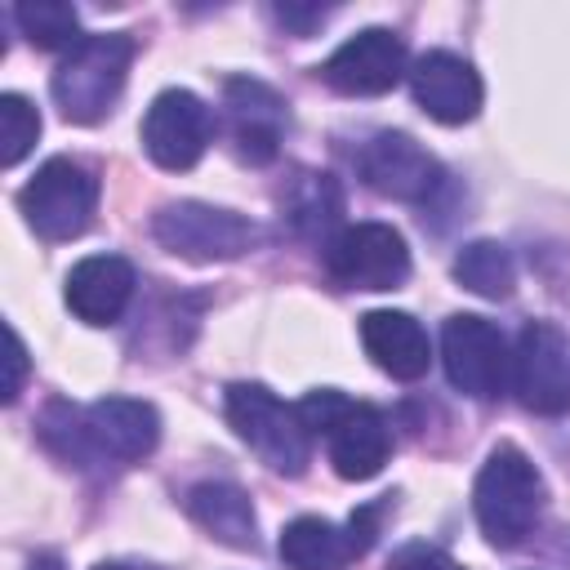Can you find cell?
Here are the masks:
<instances>
[{
    "label": "cell",
    "mask_w": 570,
    "mask_h": 570,
    "mask_svg": "<svg viewBox=\"0 0 570 570\" xmlns=\"http://www.w3.org/2000/svg\"><path fill=\"white\" fill-rule=\"evenodd\" d=\"M227 116H232V151L245 165H267L281 147L285 129V102L276 89L249 76L227 80Z\"/></svg>",
    "instance_id": "15"
},
{
    "label": "cell",
    "mask_w": 570,
    "mask_h": 570,
    "mask_svg": "<svg viewBox=\"0 0 570 570\" xmlns=\"http://www.w3.org/2000/svg\"><path fill=\"white\" fill-rule=\"evenodd\" d=\"M18 209L40 240H71L94 223L98 178L71 156H53L36 169V178L18 191Z\"/></svg>",
    "instance_id": "5"
},
{
    "label": "cell",
    "mask_w": 570,
    "mask_h": 570,
    "mask_svg": "<svg viewBox=\"0 0 570 570\" xmlns=\"http://www.w3.org/2000/svg\"><path fill=\"white\" fill-rule=\"evenodd\" d=\"M129 62H134V36H125V31L85 36L58 62V71L49 80L58 111L71 125H98L116 107L125 76H129Z\"/></svg>",
    "instance_id": "3"
},
{
    "label": "cell",
    "mask_w": 570,
    "mask_h": 570,
    "mask_svg": "<svg viewBox=\"0 0 570 570\" xmlns=\"http://www.w3.org/2000/svg\"><path fill=\"white\" fill-rule=\"evenodd\" d=\"M343 214V191L330 174H316V169H303L289 191H285V218L303 232V236H325Z\"/></svg>",
    "instance_id": "20"
},
{
    "label": "cell",
    "mask_w": 570,
    "mask_h": 570,
    "mask_svg": "<svg viewBox=\"0 0 570 570\" xmlns=\"http://www.w3.org/2000/svg\"><path fill=\"white\" fill-rule=\"evenodd\" d=\"M232 432L281 476H303L312 463V432L298 419V405H285L263 383H232L223 396Z\"/></svg>",
    "instance_id": "4"
},
{
    "label": "cell",
    "mask_w": 570,
    "mask_h": 570,
    "mask_svg": "<svg viewBox=\"0 0 570 570\" xmlns=\"http://www.w3.org/2000/svg\"><path fill=\"white\" fill-rule=\"evenodd\" d=\"M94 570H160V566H147V561H102Z\"/></svg>",
    "instance_id": "28"
},
{
    "label": "cell",
    "mask_w": 570,
    "mask_h": 570,
    "mask_svg": "<svg viewBox=\"0 0 570 570\" xmlns=\"http://www.w3.org/2000/svg\"><path fill=\"white\" fill-rule=\"evenodd\" d=\"M134 285H138V276H134L129 258H120V254H89V258H80L67 272L62 298H67V307L85 325H111L129 307Z\"/></svg>",
    "instance_id": "16"
},
{
    "label": "cell",
    "mask_w": 570,
    "mask_h": 570,
    "mask_svg": "<svg viewBox=\"0 0 570 570\" xmlns=\"http://www.w3.org/2000/svg\"><path fill=\"white\" fill-rule=\"evenodd\" d=\"M187 517L218 543L236 548V552H254L258 548V521H254V503L240 485L232 481H200L187 490Z\"/></svg>",
    "instance_id": "18"
},
{
    "label": "cell",
    "mask_w": 570,
    "mask_h": 570,
    "mask_svg": "<svg viewBox=\"0 0 570 570\" xmlns=\"http://www.w3.org/2000/svg\"><path fill=\"white\" fill-rule=\"evenodd\" d=\"M272 13H276L281 27H289V31H298V36H307V31L325 18V9H298V4H276Z\"/></svg>",
    "instance_id": "26"
},
{
    "label": "cell",
    "mask_w": 570,
    "mask_h": 570,
    "mask_svg": "<svg viewBox=\"0 0 570 570\" xmlns=\"http://www.w3.org/2000/svg\"><path fill=\"white\" fill-rule=\"evenodd\" d=\"M85 432H89L94 459L142 463L160 445V414L151 401H138V396H102L85 405Z\"/></svg>",
    "instance_id": "14"
},
{
    "label": "cell",
    "mask_w": 570,
    "mask_h": 570,
    "mask_svg": "<svg viewBox=\"0 0 570 570\" xmlns=\"http://www.w3.org/2000/svg\"><path fill=\"white\" fill-rule=\"evenodd\" d=\"M441 365H445V379L454 383V392H463L472 401H494L508 383L512 356H508L499 325H490L485 316H472V312H454L441 325Z\"/></svg>",
    "instance_id": "7"
},
{
    "label": "cell",
    "mask_w": 570,
    "mask_h": 570,
    "mask_svg": "<svg viewBox=\"0 0 570 570\" xmlns=\"http://www.w3.org/2000/svg\"><path fill=\"white\" fill-rule=\"evenodd\" d=\"M356 169H361V178H365L370 191L392 196V200H428V196L441 187V165H436V156L423 151L410 134H396V129L374 134V138L361 147Z\"/></svg>",
    "instance_id": "12"
},
{
    "label": "cell",
    "mask_w": 570,
    "mask_h": 570,
    "mask_svg": "<svg viewBox=\"0 0 570 570\" xmlns=\"http://www.w3.org/2000/svg\"><path fill=\"white\" fill-rule=\"evenodd\" d=\"M325 272L343 289H396L410 276L405 236L392 223H352L325 245Z\"/></svg>",
    "instance_id": "8"
},
{
    "label": "cell",
    "mask_w": 570,
    "mask_h": 570,
    "mask_svg": "<svg viewBox=\"0 0 570 570\" xmlns=\"http://www.w3.org/2000/svg\"><path fill=\"white\" fill-rule=\"evenodd\" d=\"M27 570H62V561H58L53 552H36V557L27 561Z\"/></svg>",
    "instance_id": "27"
},
{
    "label": "cell",
    "mask_w": 570,
    "mask_h": 570,
    "mask_svg": "<svg viewBox=\"0 0 570 570\" xmlns=\"http://www.w3.org/2000/svg\"><path fill=\"white\" fill-rule=\"evenodd\" d=\"M40 138V111L22 94H0V165L13 169Z\"/></svg>",
    "instance_id": "23"
},
{
    "label": "cell",
    "mask_w": 570,
    "mask_h": 570,
    "mask_svg": "<svg viewBox=\"0 0 570 570\" xmlns=\"http://www.w3.org/2000/svg\"><path fill=\"white\" fill-rule=\"evenodd\" d=\"M209 107L191 89H165L142 116V151L160 169H191L209 147Z\"/></svg>",
    "instance_id": "11"
},
{
    "label": "cell",
    "mask_w": 570,
    "mask_h": 570,
    "mask_svg": "<svg viewBox=\"0 0 570 570\" xmlns=\"http://www.w3.org/2000/svg\"><path fill=\"white\" fill-rule=\"evenodd\" d=\"M361 347L365 356L401 379V383H414L428 374L432 365V343H428V330L410 316V312H392V307H379V312H365L361 316Z\"/></svg>",
    "instance_id": "17"
},
{
    "label": "cell",
    "mask_w": 570,
    "mask_h": 570,
    "mask_svg": "<svg viewBox=\"0 0 570 570\" xmlns=\"http://www.w3.org/2000/svg\"><path fill=\"white\" fill-rule=\"evenodd\" d=\"M472 512L494 548H517L543 512V476L517 445H494L472 485Z\"/></svg>",
    "instance_id": "2"
},
{
    "label": "cell",
    "mask_w": 570,
    "mask_h": 570,
    "mask_svg": "<svg viewBox=\"0 0 570 570\" xmlns=\"http://www.w3.org/2000/svg\"><path fill=\"white\" fill-rule=\"evenodd\" d=\"M298 419L312 436H325L330 463L343 481H370L383 472L392 454V428L374 405L352 401L334 387H316L298 401Z\"/></svg>",
    "instance_id": "1"
},
{
    "label": "cell",
    "mask_w": 570,
    "mask_h": 570,
    "mask_svg": "<svg viewBox=\"0 0 570 570\" xmlns=\"http://www.w3.org/2000/svg\"><path fill=\"white\" fill-rule=\"evenodd\" d=\"M512 387L534 414L570 410V343L552 321H530L512 352Z\"/></svg>",
    "instance_id": "9"
},
{
    "label": "cell",
    "mask_w": 570,
    "mask_h": 570,
    "mask_svg": "<svg viewBox=\"0 0 570 570\" xmlns=\"http://www.w3.org/2000/svg\"><path fill=\"white\" fill-rule=\"evenodd\" d=\"M410 94L441 125H468L481 111V98H485L481 76L472 71V62L450 53V49H428L423 58H414Z\"/></svg>",
    "instance_id": "13"
},
{
    "label": "cell",
    "mask_w": 570,
    "mask_h": 570,
    "mask_svg": "<svg viewBox=\"0 0 570 570\" xmlns=\"http://www.w3.org/2000/svg\"><path fill=\"white\" fill-rule=\"evenodd\" d=\"M22 374H27V343L18 338V330H9V383H4V401H13L22 392Z\"/></svg>",
    "instance_id": "25"
},
{
    "label": "cell",
    "mask_w": 570,
    "mask_h": 570,
    "mask_svg": "<svg viewBox=\"0 0 570 570\" xmlns=\"http://www.w3.org/2000/svg\"><path fill=\"white\" fill-rule=\"evenodd\" d=\"M387 570H463V566L436 543H405V548L392 552Z\"/></svg>",
    "instance_id": "24"
},
{
    "label": "cell",
    "mask_w": 570,
    "mask_h": 570,
    "mask_svg": "<svg viewBox=\"0 0 570 570\" xmlns=\"http://www.w3.org/2000/svg\"><path fill=\"white\" fill-rule=\"evenodd\" d=\"M454 281L481 298H508L517 285V263L508 254V245L499 240H472L459 249L454 258Z\"/></svg>",
    "instance_id": "21"
},
{
    "label": "cell",
    "mask_w": 570,
    "mask_h": 570,
    "mask_svg": "<svg viewBox=\"0 0 570 570\" xmlns=\"http://www.w3.org/2000/svg\"><path fill=\"white\" fill-rule=\"evenodd\" d=\"M13 22L22 27V36L36 45V49H76L85 36H80V18L71 4L62 0H31V4H18L13 9Z\"/></svg>",
    "instance_id": "22"
},
{
    "label": "cell",
    "mask_w": 570,
    "mask_h": 570,
    "mask_svg": "<svg viewBox=\"0 0 570 570\" xmlns=\"http://www.w3.org/2000/svg\"><path fill=\"white\" fill-rule=\"evenodd\" d=\"M405 71V40L387 27H365L356 36H347L325 62H321V80L334 94L347 98H374L387 94Z\"/></svg>",
    "instance_id": "10"
},
{
    "label": "cell",
    "mask_w": 570,
    "mask_h": 570,
    "mask_svg": "<svg viewBox=\"0 0 570 570\" xmlns=\"http://www.w3.org/2000/svg\"><path fill=\"white\" fill-rule=\"evenodd\" d=\"M151 236L187 263H227V258H240L245 249L258 245V227L245 214L218 209V205H205V200L160 205L156 218H151Z\"/></svg>",
    "instance_id": "6"
},
{
    "label": "cell",
    "mask_w": 570,
    "mask_h": 570,
    "mask_svg": "<svg viewBox=\"0 0 570 570\" xmlns=\"http://www.w3.org/2000/svg\"><path fill=\"white\" fill-rule=\"evenodd\" d=\"M276 552L289 570H343L356 557V543L347 530H338L325 517H294L281 530Z\"/></svg>",
    "instance_id": "19"
}]
</instances>
